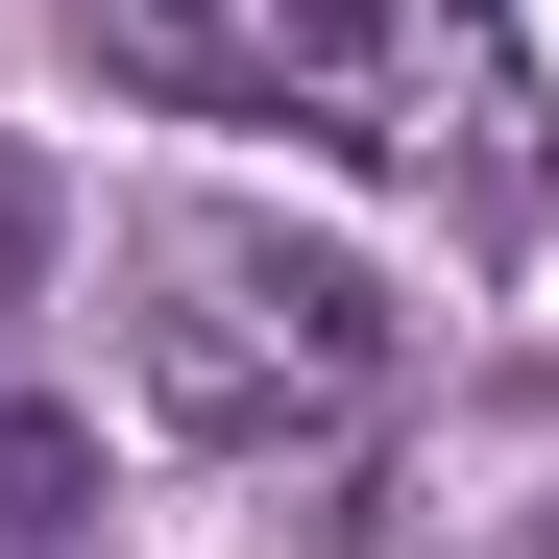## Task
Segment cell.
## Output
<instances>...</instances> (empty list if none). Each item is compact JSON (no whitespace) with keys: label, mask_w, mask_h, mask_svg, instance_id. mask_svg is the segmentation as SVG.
I'll return each instance as SVG.
<instances>
[{"label":"cell","mask_w":559,"mask_h":559,"mask_svg":"<svg viewBox=\"0 0 559 559\" xmlns=\"http://www.w3.org/2000/svg\"><path fill=\"white\" fill-rule=\"evenodd\" d=\"M73 49L170 122H293L438 219H535V170H559V98L487 0H73Z\"/></svg>","instance_id":"1"},{"label":"cell","mask_w":559,"mask_h":559,"mask_svg":"<svg viewBox=\"0 0 559 559\" xmlns=\"http://www.w3.org/2000/svg\"><path fill=\"white\" fill-rule=\"evenodd\" d=\"M122 365H146V414H170V438L293 462V438H341L365 390H390V293H365L341 243L195 195V219H146V243H122Z\"/></svg>","instance_id":"2"},{"label":"cell","mask_w":559,"mask_h":559,"mask_svg":"<svg viewBox=\"0 0 559 559\" xmlns=\"http://www.w3.org/2000/svg\"><path fill=\"white\" fill-rule=\"evenodd\" d=\"M98 535V438L73 414H0V559H73Z\"/></svg>","instance_id":"3"},{"label":"cell","mask_w":559,"mask_h":559,"mask_svg":"<svg viewBox=\"0 0 559 559\" xmlns=\"http://www.w3.org/2000/svg\"><path fill=\"white\" fill-rule=\"evenodd\" d=\"M25 243H49V195H25V146H0V267H25Z\"/></svg>","instance_id":"4"}]
</instances>
